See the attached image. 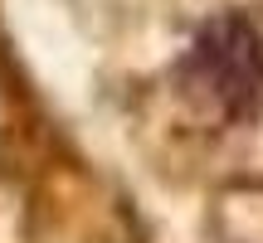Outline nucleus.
<instances>
[{
  "instance_id": "nucleus-1",
  "label": "nucleus",
  "mask_w": 263,
  "mask_h": 243,
  "mask_svg": "<svg viewBox=\"0 0 263 243\" xmlns=\"http://www.w3.org/2000/svg\"><path fill=\"white\" fill-rule=\"evenodd\" d=\"M185 83L224 117H249L263 103V34L249 19H210L190 44Z\"/></svg>"
}]
</instances>
